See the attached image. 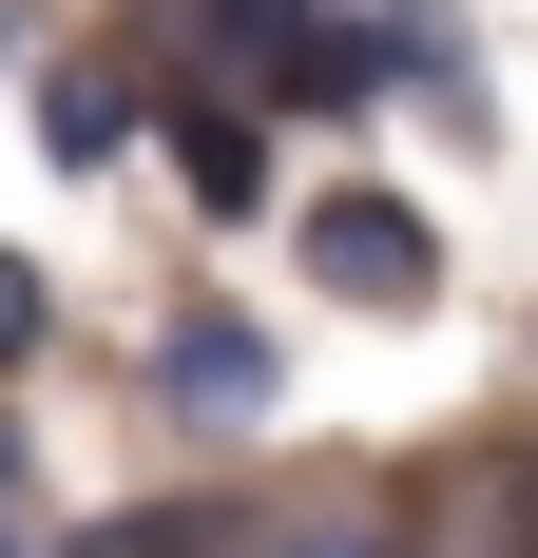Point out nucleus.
Segmentation results:
<instances>
[{
  "label": "nucleus",
  "instance_id": "obj_1",
  "mask_svg": "<svg viewBox=\"0 0 538 558\" xmlns=\"http://www.w3.org/2000/svg\"><path fill=\"white\" fill-rule=\"evenodd\" d=\"M308 289H346V308H424V289H442V231L404 213V193H308Z\"/></svg>",
  "mask_w": 538,
  "mask_h": 558
},
{
  "label": "nucleus",
  "instance_id": "obj_2",
  "mask_svg": "<svg viewBox=\"0 0 538 558\" xmlns=\"http://www.w3.org/2000/svg\"><path fill=\"white\" fill-rule=\"evenodd\" d=\"M155 386H173V424H250V404H269V347L231 328V308H173V347H155Z\"/></svg>",
  "mask_w": 538,
  "mask_h": 558
},
{
  "label": "nucleus",
  "instance_id": "obj_3",
  "mask_svg": "<svg viewBox=\"0 0 538 558\" xmlns=\"http://www.w3.org/2000/svg\"><path fill=\"white\" fill-rule=\"evenodd\" d=\"M155 135H173V173H193V213H269V135L231 97H155Z\"/></svg>",
  "mask_w": 538,
  "mask_h": 558
},
{
  "label": "nucleus",
  "instance_id": "obj_4",
  "mask_svg": "<svg viewBox=\"0 0 538 558\" xmlns=\"http://www.w3.org/2000/svg\"><path fill=\"white\" fill-rule=\"evenodd\" d=\"M250 77H269V97H366V77H384V39H327V20H250Z\"/></svg>",
  "mask_w": 538,
  "mask_h": 558
},
{
  "label": "nucleus",
  "instance_id": "obj_5",
  "mask_svg": "<svg viewBox=\"0 0 538 558\" xmlns=\"http://www.w3.org/2000/svg\"><path fill=\"white\" fill-rule=\"evenodd\" d=\"M39 135H58V155H115V135H135V77L58 58V77H39Z\"/></svg>",
  "mask_w": 538,
  "mask_h": 558
},
{
  "label": "nucleus",
  "instance_id": "obj_6",
  "mask_svg": "<svg viewBox=\"0 0 538 558\" xmlns=\"http://www.w3.org/2000/svg\"><path fill=\"white\" fill-rule=\"evenodd\" d=\"M58 558H212V520H97V539H58Z\"/></svg>",
  "mask_w": 538,
  "mask_h": 558
},
{
  "label": "nucleus",
  "instance_id": "obj_7",
  "mask_svg": "<svg viewBox=\"0 0 538 558\" xmlns=\"http://www.w3.org/2000/svg\"><path fill=\"white\" fill-rule=\"evenodd\" d=\"M250 558H404V539H384V520H269Z\"/></svg>",
  "mask_w": 538,
  "mask_h": 558
},
{
  "label": "nucleus",
  "instance_id": "obj_8",
  "mask_svg": "<svg viewBox=\"0 0 538 558\" xmlns=\"http://www.w3.org/2000/svg\"><path fill=\"white\" fill-rule=\"evenodd\" d=\"M20 347H39V270L0 251V366H20Z\"/></svg>",
  "mask_w": 538,
  "mask_h": 558
},
{
  "label": "nucleus",
  "instance_id": "obj_9",
  "mask_svg": "<svg viewBox=\"0 0 538 558\" xmlns=\"http://www.w3.org/2000/svg\"><path fill=\"white\" fill-rule=\"evenodd\" d=\"M0 539H20V444H0Z\"/></svg>",
  "mask_w": 538,
  "mask_h": 558
}]
</instances>
